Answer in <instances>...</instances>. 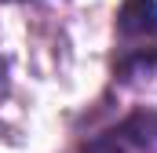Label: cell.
<instances>
[{
  "mask_svg": "<svg viewBox=\"0 0 157 153\" xmlns=\"http://www.w3.org/2000/svg\"><path fill=\"white\" fill-rule=\"evenodd\" d=\"M121 84L157 80V0H124L117 11V66Z\"/></svg>",
  "mask_w": 157,
  "mask_h": 153,
  "instance_id": "6da1fadb",
  "label": "cell"
},
{
  "mask_svg": "<svg viewBox=\"0 0 157 153\" xmlns=\"http://www.w3.org/2000/svg\"><path fill=\"white\" fill-rule=\"evenodd\" d=\"M84 153H157V113H135L88 142Z\"/></svg>",
  "mask_w": 157,
  "mask_h": 153,
  "instance_id": "7a4b0ae2",
  "label": "cell"
},
{
  "mask_svg": "<svg viewBox=\"0 0 157 153\" xmlns=\"http://www.w3.org/2000/svg\"><path fill=\"white\" fill-rule=\"evenodd\" d=\"M0 80H4V62H0Z\"/></svg>",
  "mask_w": 157,
  "mask_h": 153,
  "instance_id": "3957f363",
  "label": "cell"
}]
</instances>
